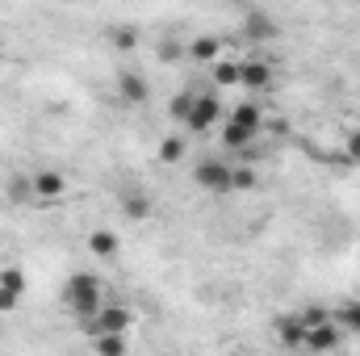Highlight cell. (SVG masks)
<instances>
[{
	"instance_id": "9c48e42d",
	"label": "cell",
	"mask_w": 360,
	"mask_h": 356,
	"mask_svg": "<svg viewBox=\"0 0 360 356\" xmlns=\"http://www.w3.org/2000/svg\"><path fill=\"white\" fill-rule=\"evenodd\" d=\"M30 184H34L38 201H59L68 193V180L59 177V172H38V177H30Z\"/></svg>"
},
{
	"instance_id": "3957f363",
	"label": "cell",
	"mask_w": 360,
	"mask_h": 356,
	"mask_svg": "<svg viewBox=\"0 0 360 356\" xmlns=\"http://www.w3.org/2000/svg\"><path fill=\"white\" fill-rule=\"evenodd\" d=\"M193 180H197V189H205V193H231V164L218 160V155H205V160L193 168Z\"/></svg>"
},
{
	"instance_id": "ba28073f",
	"label": "cell",
	"mask_w": 360,
	"mask_h": 356,
	"mask_svg": "<svg viewBox=\"0 0 360 356\" xmlns=\"http://www.w3.org/2000/svg\"><path fill=\"white\" fill-rule=\"evenodd\" d=\"M92 319H96V323H92L96 336H101V331H126V327L134 323V314H130L126 306H105V310H96Z\"/></svg>"
},
{
	"instance_id": "8992f818",
	"label": "cell",
	"mask_w": 360,
	"mask_h": 356,
	"mask_svg": "<svg viewBox=\"0 0 360 356\" xmlns=\"http://www.w3.org/2000/svg\"><path fill=\"white\" fill-rule=\"evenodd\" d=\"M21 293H25V272L21 268H4L0 272V314L4 310H17Z\"/></svg>"
},
{
	"instance_id": "5bb4252c",
	"label": "cell",
	"mask_w": 360,
	"mask_h": 356,
	"mask_svg": "<svg viewBox=\"0 0 360 356\" xmlns=\"http://www.w3.org/2000/svg\"><path fill=\"white\" fill-rule=\"evenodd\" d=\"M122 210H126V218H147L151 214V197L143 189H122Z\"/></svg>"
},
{
	"instance_id": "5b68a950",
	"label": "cell",
	"mask_w": 360,
	"mask_h": 356,
	"mask_svg": "<svg viewBox=\"0 0 360 356\" xmlns=\"http://www.w3.org/2000/svg\"><path fill=\"white\" fill-rule=\"evenodd\" d=\"M239 89H252V92L272 89V68L264 59H243L239 63Z\"/></svg>"
},
{
	"instance_id": "2e32d148",
	"label": "cell",
	"mask_w": 360,
	"mask_h": 356,
	"mask_svg": "<svg viewBox=\"0 0 360 356\" xmlns=\"http://www.w3.org/2000/svg\"><path fill=\"white\" fill-rule=\"evenodd\" d=\"M96 352L101 356L126 352V331H101V336H96Z\"/></svg>"
},
{
	"instance_id": "30bf717a",
	"label": "cell",
	"mask_w": 360,
	"mask_h": 356,
	"mask_svg": "<svg viewBox=\"0 0 360 356\" xmlns=\"http://www.w3.org/2000/svg\"><path fill=\"white\" fill-rule=\"evenodd\" d=\"M89 252H92V256H101V260H113V256L122 252V239H117V231H109V227L92 231V235H89Z\"/></svg>"
},
{
	"instance_id": "7c38bea8",
	"label": "cell",
	"mask_w": 360,
	"mask_h": 356,
	"mask_svg": "<svg viewBox=\"0 0 360 356\" xmlns=\"http://www.w3.org/2000/svg\"><path fill=\"white\" fill-rule=\"evenodd\" d=\"M276 336H281V344H289V348H302V336H306V323H302V314H281V319H276Z\"/></svg>"
},
{
	"instance_id": "d4e9b609",
	"label": "cell",
	"mask_w": 360,
	"mask_h": 356,
	"mask_svg": "<svg viewBox=\"0 0 360 356\" xmlns=\"http://www.w3.org/2000/svg\"><path fill=\"white\" fill-rule=\"evenodd\" d=\"M348 160H352V164H360V130L348 139Z\"/></svg>"
},
{
	"instance_id": "44dd1931",
	"label": "cell",
	"mask_w": 360,
	"mask_h": 356,
	"mask_svg": "<svg viewBox=\"0 0 360 356\" xmlns=\"http://www.w3.org/2000/svg\"><path fill=\"white\" fill-rule=\"evenodd\" d=\"M193 101H197V92H176V96H172V105H168V109H172V117H176V122H184V117H188Z\"/></svg>"
},
{
	"instance_id": "d6986e66",
	"label": "cell",
	"mask_w": 360,
	"mask_h": 356,
	"mask_svg": "<svg viewBox=\"0 0 360 356\" xmlns=\"http://www.w3.org/2000/svg\"><path fill=\"white\" fill-rule=\"evenodd\" d=\"M180 155H184V139L180 134H168L160 143V164H180Z\"/></svg>"
},
{
	"instance_id": "7a4b0ae2",
	"label": "cell",
	"mask_w": 360,
	"mask_h": 356,
	"mask_svg": "<svg viewBox=\"0 0 360 356\" xmlns=\"http://www.w3.org/2000/svg\"><path fill=\"white\" fill-rule=\"evenodd\" d=\"M214 122H222V101H218V89H214V92H197V101H193V109H188L184 126H188L193 134H205Z\"/></svg>"
},
{
	"instance_id": "52a82bcc",
	"label": "cell",
	"mask_w": 360,
	"mask_h": 356,
	"mask_svg": "<svg viewBox=\"0 0 360 356\" xmlns=\"http://www.w3.org/2000/svg\"><path fill=\"white\" fill-rule=\"evenodd\" d=\"M335 344H340V327L335 323H314L302 336V348H310V352H331Z\"/></svg>"
},
{
	"instance_id": "e0dca14e",
	"label": "cell",
	"mask_w": 360,
	"mask_h": 356,
	"mask_svg": "<svg viewBox=\"0 0 360 356\" xmlns=\"http://www.w3.org/2000/svg\"><path fill=\"white\" fill-rule=\"evenodd\" d=\"M260 177H256V168H248V164H239V168H231V193H248V189H256Z\"/></svg>"
},
{
	"instance_id": "7402d4cb",
	"label": "cell",
	"mask_w": 360,
	"mask_h": 356,
	"mask_svg": "<svg viewBox=\"0 0 360 356\" xmlns=\"http://www.w3.org/2000/svg\"><path fill=\"white\" fill-rule=\"evenodd\" d=\"M109 38H113V46H117V51H130V46L139 42V34H134L130 25H117V30H109Z\"/></svg>"
},
{
	"instance_id": "6da1fadb",
	"label": "cell",
	"mask_w": 360,
	"mask_h": 356,
	"mask_svg": "<svg viewBox=\"0 0 360 356\" xmlns=\"http://www.w3.org/2000/svg\"><path fill=\"white\" fill-rule=\"evenodd\" d=\"M63 298H68V306H72L80 319H92V314L101 310V281H96L92 272H76V276L63 285Z\"/></svg>"
},
{
	"instance_id": "9a60e30c",
	"label": "cell",
	"mask_w": 360,
	"mask_h": 356,
	"mask_svg": "<svg viewBox=\"0 0 360 356\" xmlns=\"http://www.w3.org/2000/svg\"><path fill=\"white\" fill-rule=\"evenodd\" d=\"M239 84V63H231V59H214V89H235Z\"/></svg>"
},
{
	"instance_id": "4fadbf2b",
	"label": "cell",
	"mask_w": 360,
	"mask_h": 356,
	"mask_svg": "<svg viewBox=\"0 0 360 356\" xmlns=\"http://www.w3.org/2000/svg\"><path fill=\"white\" fill-rule=\"evenodd\" d=\"M117 92H122L130 105H143V101H147V80H143L139 72H122V76H117Z\"/></svg>"
},
{
	"instance_id": "603a6c76",
	"label": "cell",
	"mask_w": 360,
	"mask_h": 356,
	"mask_svg": "<svg viewBox=\"0 0 360 356\" xmlns=\"http://www.w3.org/2000/svg\"><path fill=\"white\" fill-rule=\"evenodd\" d=\"M8 197L13 201H25V197H34V184L25 177H8Z\"/></svg>"
},
{
	"instance_id": "ac0fdd59",
	"label": "cell",
	"mask_w": 360,
	"mask_h": 356,
	"mask_svg": "<svg viewBox=\"0 0 360 356\" xmlns=\"http://www.w3.org/2000/svg\"><path fill=\"white\" fill-rule=\"evenodd\" d=\"M243 34H248V38H256V42H264V38H276V25H272L269 17H248Z\"/></svg>"
},
{
	"instance_id": "8fae6325",
	"label": "cell",
	"mask_w": 360,
	"mask_h": 356,
	"mask_svg": "<svg viewBox=\"0 0 360 356\" xmlns=\"http://www.w3.org/2000/svg\"><path fill=\"white\" fill-rule=\"evenodd\" d=\"M218 55H222V38H214V34H201L188 42V59H197V63H214Z\"/></svg>"
},
{
	"instance_id": "ffe728a7",
	"label": "cell",
	"mask_w": 360,
	"mask_h": 356,
	"mask_svg": "<svg viewBox=\"0 0 360 356\" xmlns=\"http://www.w3.org/2000/svg\"><path fill=\"white\" fill-rule=\"evenodd\" d=\"M335 323H344L348 331H356V336H360V302H348V306H340Z\"/></svg>"
},
{
	"instance_id": "cb8c5ba5",
	"label": "cell",
	"mask_w": 360,
	"mask_h": 356,
	"mask_svg": "<svg viewBox=\"0 0 360 356\" xmlns=\"http://www.w3.org/2000/svg\"><path fill=\"white\" fill-rule=\"evenodd\" d=\"M302 323H306V327H314V323H331V314H327L323 306H310V310L302 314Z\"/></svg>"
},
{
	"instance_id": "277c9868",
	"label": "cell",
	"mask_w": 360,
	"mask_h": 356,
	"mask_svg": "<svg viewBox=\"0 0 360 356\" xmlns=\"http://www.w3.org/2000/svg\"><path fill=\"white\" fill-rule=\"evenodd\" d=\"M260 130H264V122H252V117H226V122H222V143H226L231 151H248V147L260 139Z\"/></svg>"
},
{
	"instance_id": "484cf974",
	"label": "cell",
	"mask_w": 360,
	"mask_h": 356,
	"mask_svg": "<svg viewBox=\"0 0 360 356\" xmlns=\"http://www.w3.org/2000/svg\"><path fill=\"white\" fill-rule=\"evenodd\" d=\"M160 51H164V55H160V59H168V63H172V59H180V55H176V42H164V46H160Z\"/></svg>"
}]
</instances>
